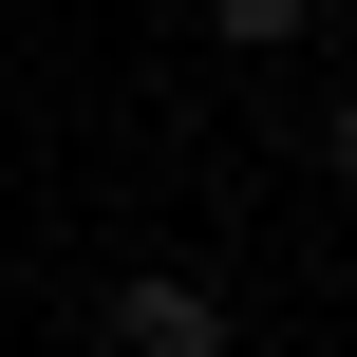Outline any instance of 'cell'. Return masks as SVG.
Wrapping results in <instances>:
<instances>
[{"label": "cell", "mask_w": 357, "mask_h": 357, "mask_svg": "<svg viewBox=\"0 0 357 357\" xmlns=\"http://www.w3.org/2000/svg\"><path fill=\"white\" fill-rule=\"evenodd\" d=\"M94 339H113V357H226V282H188V264H132V282L94 301Z\"/></svg>", "instance_id": "obj_1"}, {"label": "cell", "mask_w": 357, "mask_h": 357, "mask_svg": "<svg viewBox=\"0 0 357 357\" xmlns=\"http://www.w3.org/2000/svg\"><path fill=\"white\" fill-rule=\"evenodd\" d=\"M301 19H320V0H207V38H226V56H282Z\"/></svg>", "instance_id": "obj_2"}, {"label": "cell", "mask_w": 357, "mask_h": 357, "mask_svg": "<svg viewBox=\"0 0 357 357\" xmlns=\"http://www.w3.org/2000/svg\"><path fill=\"white\" fill-rule=\"evenodd\" d=\"M320 151H339V169H357V94H339V132H320Z\"/></svg>", "instance_id": "obj_3"}]
</instances>
